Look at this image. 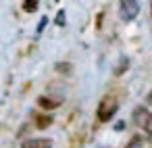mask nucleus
Segmentation results:
<instances>
[{
	"label": "nucleus",
	"instance_id": "4",
	"mask_svg": "<svg viewBox=\"0 0 152 148\" xmlns=\"http://www.w3.org/2000/svg\"><path fill=\"white\" fill-rule=\"evenodd\" d=\"M23 148H52V142L46 138H38V140H27L23 144Z\"/></svg>",
	"mask_w": 152,
	"mask_h": 148
},
{
	"label": "nucleus",
	"instance_id": "9",
	"mask_svg": "<svg viewBox=\"0 0 152 148\" xmlns=\"http://www.w3.org/2000/svg\"><path fill=\"white\" fill-rule=\"evenodd\" d=\"M56 23H58V25H65V13H63V11L58 13V17H56Z\"/></svg>",
	"mask_w": 152,
	"mask_h": 148
},
{
	"label": "nucleus",
	"instance_id": "8",
	"mask_svg": "<svg viewBox=\"0 0 152 148\" xmlns=\"http://www.w3.org/2000/svg\"><path fill=\"white\" fill-rule=\"evenodd\" d=\"M50 123V117H42V119H38V125L40 127H44V125H48Z\"/></svg>",
	"mask_w": 152,
	"mask_h": 148
},
{
	"label": "nucleus",
	"instance_id": "2",
	"mask_svg": "<svg viewBox=\"0 0 152 148\" xmlns=\"http://www.w3.org/2000/svg\"><path fill=\"white\" fill-rule=\"evenodd\" d=\"M133 123L144 131L146 138H152V113L144 106L133 108Z\"/></svg>",
	"mask_w": 152,
	"mask_h": 148
},
{
	"label": "nucleus",
	"instance_id": "3",
	"mask_svg": "<svg viewBox=\"0 0 152 148\" xmlns=\"http://www.w3.org/2000/svg\"><path fill=\"white\" fill-rule=\"evenodd\" d=\"M119 9H121L119 15H121L123 21H133L137 17V13H140V2L137 0H121Z\"/></svg>",
	"mask_w": 152,
	"mask_h": 148
},
{
	"label": "nucleus",
	"instance_id": "6",
	"mask_svg": "<svg viewBox=\"0 0 152 148\" xmlns=\"http://www.w3.org/2000/svg\"><path fill=\"white\" fill-rule=\"evenodd\" d=\"M36 9H38V0H25V2H23V11L31 13V11H36Z\"/></svg>",
	"mask_w": 152,
	"mask_h": 148
},
{
	"label": "nucleus",
	"instance_id": "1",
	"mask_svg": "<svg viewBox=\"0 0 152 148\" xmlns=\"http://www.w3.org/2000/svg\"><path fill=\"white\" fill-rule=\"evenodd\" d=\"M117 111H119V102H117V98H115L113 94H108V96H104V98L100 100V104H98V119H100L102 123H106V121H110V119L115 117Z\"/></svg>",
	"mask_w": 152,
	"mask_h": 148
},
{
	"label": "nucleus",
	"instance_id": "7",
	"mask_svg": "<svg viewBox=\"0 0 152 148\" xmlns=\"http://www.w3.org/2000/svg\"><path fill=\"white\" fill-rule=\"evenodd\" d=\"M121 61H123V63H121V65H119V67H117V71H115V73H117V75H119V73H121V71H125V69H127V65H129V63H127V59H121Z\"/></svg>",
	"mask_w": 152,
	"mask_h": 148
},
{
	"label": "nucleus",
	"instance_id": "10",
	"mask_svg": "<svg viewBox=\"0 0 152 148\" xmlns=\"http://www.w3.org/2000/svg\"><path fill=\"white\" fill-rule=\"evenodd\" d=\"M115 129H117V131H121V129H125V121H119V123L115 125Z\"/></svg>",
	"mask_w": 152,
	"mask_h": 148
},
{
	"label": "nucleus",
	"instance_id": "5",
	"mask_svg": "<svg viewBox=\"0 0 152 148\" xmlns=\"http://www.w3.org/2000/svg\"><path fill=\"white\" fill-rule=\"evenodd\" d=\"M125 148H144V138L142 136H133Z\"/></svg>",
	"mask_w": 152,
	"mask_h": 148
},
{
	"label": "nucleus",
	"instance_id": "11",
	"mask_svg": "<svg viewBox=\"0 0 152 148\" xmlns=\"http://www.w3.org/2000/svg\"><path fill=\"white\" fill-rule=\"evenodd\" d=\"M148 102H152V90H150V94H148Z\"/></svg>",
	"mask_w": 152,
	"mask_h": 148
}]
</instances>
